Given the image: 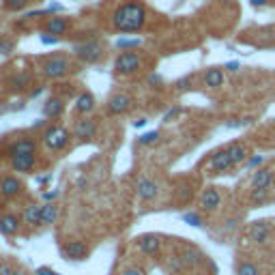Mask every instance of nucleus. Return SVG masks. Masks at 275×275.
<instances>
[{"label": "nucleus", "mask_w": 275, "mask_h": 275, "mask_svg": "<svg viewBox=\"0 0 275 275\" xmlns=\"http://www.w3.org/2000/svg\"><path fill=\"white\" fill-rule=\"evenodd\" d=\"M144 20H146V9L142 3H136V0H131V3H125L118 7L114 13H112V24L116 30L121 32H136L144 26Z\"/></svg>", "instance_id": "f257e3e1"}, {"label": "nucleus", "mask_w": 275, "mask_h": 275, "mask_svg": "<svg viewBox=\"0 0 275 275\" xmlns=\"http://www.w3.org/2000/svg\"><path fill=\"white\" fill-rule=\"evenodd\" d=\"M41 69H43L45 78L58 80V78H63L69 71V61L65 56H50V58H45V61L41 63Z\"/></svg>", "instance_id": "f03ea898"}, {"label": "nucleus", "mask_w": 275, "mask_h": 275, "mask_svg": "<svg viewBox=\"0 0 275 275\" xmlns=\"http://www.w3.org/2000/svg\"><path fill=\"white\" fill-rule=\"evenodd\" d=\"M69 131L61 125H54L50 129H45V134H43V142L47 146H50L52 151H63L67 144H69Z\"/></svg>", "instance_id": "7ed1b4c3"}, {"label": "nucleus", "mask_w": 275, "mask_h": 275, "mask_svg": "<svg viewBox=\"0 0 275 275\" xmlns=\"http://www.w3.org/2000/svg\"><path fill=\"white\" fill-rule=\"evenodd\" d=\"M74 54L84 63H95L103 56V50H101V45L97 41H86V43L74 45Z\"/></svg>", "instance_id": "20e7f679"}, {"label": "nucleus", "mask_w": 275, "mask_h": 275, "mask_svg": "<svg viewBox=\"0 0 275 275\" xmlns=\"http://www.w3.org/2000/svg\"><path fill=\"white\" fill-rule=\"evenodd\" d=\"M140 65H142V61H140V56L136 52H123L116 58L114 69H116V74L129 76V74H136V71L140 69Z\"/></svg>", "instance_id": "39448f33"}, {"label": "nucleus", "mask_w": 275, "mask_h": 275, "mask_svg": "<svg viewBox=\"0 0 275 275\" xmlns=\"http://www.w3.org/2000/svg\"><path fill=\"white\" fill-rule=\"evenodd\" d=\"M222 205V196H219V189L215 187H207L205 191L200 194V209L205 213H213Z\"/></svg>", "instance_id": "423d86ee"}, {"label": "nucleus", "mask_w": 275, "mask_h": 275, "mask_svg": "<svg viewBox=\"0 0 275 275\" xmlns=\"http://www.w3.org/2000/svg\"><path fill=\"white\" fill-rule=\"evenodd\" d=\"M63 254L67 260H84L88 256V245L84 241H67L63 245Z\"/></svg>", "instance_id": "0eeeda50"}, {"label": "nucleus", "mask_w": 275, "mask_h": 275, "mask_svg": "<svg viewBox=\"0 0 275 275\" xmlns=\"http://www.w3.org/2000/svg\"><path fill=\"white\" fill-rule=\"evenodd\" d=\"M269 236H271V226L269 222H254L252 224V228H249V239L256 243V245H265L269 241Z\"/></svg>", "instance_id": "6e6552de"}, {"label": "nucleus", "mask_w": 275, "mask_h": 275, "mask_svg": "<svg viewBox=\"0 0 275 275\" xmlns=\"http://www.w3.org/2000/svg\"><path fill=\"white\" fill-rule=\"evenodd\" d=\"M11 166L15 172H32L37 166V155H11Z\"/></svg>", "instance_id": "1a4fd4ad"}, {"label": "nucleus", "mask_w": 275, "mask_h": 275, "mask_svg": "<svg viewBox=\"0 0 275 275\" xmlns=\"http://www.w3.org/2000/svg\"><path fill=\"white\" fill-rule=\"evenodd\" d=\"M76 138H80V140H93L95 138V134H97V123L93 121V118H80V121H76Z\"/></svg>", "instance_id": "9d476101"}, {"label": "nucleus", "mask_w": 275, "mask_h": 275, "mask_svg": "<svg viewBox=\"0 0 275 275\" xmlns=\"http://www.w3.org/2000/svg\"><path fill=\"white\" fill-rule=\"evenodd\" d=\"M129 107H131V97H129V95H125V93H118V95H114L110 101H107V112H110L112 116L125 114Z\"/></svg>", "instance_id": "9b49d317"}, {"label": "nucleus", "mask_w": 275, "mask_h": 275, "mask_svg": "<svg viewBox=\"0 0 275 275\" xmlns=\"http://www.w3.org/2000/svg\"><path fill=\"white\" fill-rule=\"evenodd\" d=\"M138 247H140L142 254L155 256V254H157L159 249H161V241H159L157 234H144V236L138 239Z\"/></svg>", "instance_id": "f8f14e48"}, {"label": "nucleus", "mask_w": 275, "mask_h": 275, "mask_svg": "<svg viewBox=\"0 0 275 275\" xmlns=\"http://www.w3.org/2000/svg\"><path fill=\"white\" fill-rule=\"evenodd\" d=\"M275 183V172L273 170H267V168H262L254 174L252 178V191L254 189H271V185Z\"/></svg>", "instance_id": "ddd939ff"}, {"label": "nucleus", "mask_w": 275, "mask_h": 275, "mask_svg": "<svg viewBox=\"0 0 275 275\" xmlns=\"http://www.w3.org/2000/svg\"><path fill=\"white\" fill-rule=\"evenodd\" d=\"M22 183L17 181L15 176H7V178H3L0 181V194H3L5 198H15V196H20L22 194Z\"/></svg>", "instance_id": "4468645a"}, {"label": "nucleus", "mask_w": 275, "mask_h": 275, "mask_svg": "<svg viewBox=\"0 0 275 275\" xmlns=\"http://www.w3.org/2000/svg\"><path fill=\"white\" fill-rule=\"evenodd\" d=\"M232 159H230V155L228 151H217V153H213V157H211V170L213 172H224V170H228L232 168Z\"/></svg>", "instance_id": "2eb2a0df"}, {"label": "nucleus", "mask_w": 275, "mask_h": 275, "mask_svg": "<svg viewBox=\"0 0 275 275\" xmlns=\"http://www.w3.org/2000/svg\"><path fill=\"white\" fill-rule=\"evenodd\" d=\"M67 28H69V24L61 15H54V17H50V20L45 22V30L50 32V34H54V37H61V34H65Z\"/></svg>", "instance_id": "dca6fc26"}, {"label": "nucleus", "mask_w": 275, "mask_h": 275, "mask_svg": "<svg viewBox=\"0 0 275 275\" xmlns=\"http://www.w3.org/2000/svg\"><path fill=\"white\" fill-rule=\"evenodd\" d=\"M30 153H37V144L30 138H20L11 144V155H30Z\"/></svg>", "instance_id": "f3484780"}, {"label": "nucleus", "mask_w": 275, "mask_h": 275, "mask_svg": "<svg viewBox=\"0 0 275 275\" xmlns=\"http://www.w3.org/2000/svg\"><path fill=\"white\" fill-rule=\"evenodd\" d=\"M95 110V97L90 93H80L76 97V112L80 114H88Z\"/></svg>", "instance_id": "a211bd4d"}, {"label": "nucleus", "mask_w": 275, "mask_h": 275, "mask_svg": "<svg viewBox=\"0 0 275 275\" xmlns=\"http://www.w3.org/2000/svg\"><path fill=\"white\" fill-rule=\"evenodd\" d=\"M20 230V219L15 215H3L0 217V232L7 234V236H13Z\"/></svg>", "instance_id": "6ab92c4d"}, {"label": "nucleus", "mask_w": 275, "mask_h": 275, "mask_svg": "<svg viewBox=\"0 0 275 275\" xmlns=\"http://www.w3.org/2000/svg\"><path fill=\"white\" fill-rule=\"evenodd\" d=\"M157 185H155L153 181H149V178H142V181L138 183V196L142 200H153V198H157Z\"/></svg>", "instance_id": "aec40b11"}, {"label": "nucleus", "mask_w": 275, "mask_h": 275, "mask_svg": "<svg viewBox=\"0 0 275 275\" xmlns=\"http://www.w3.org/2000/svg\"><path fill=\"white\" fill-rule=\"evenodd\" d=\"M22 219L28 226H39L41 224V207L39 205H28L22 213Z\"/></svg>", "instance_id": "412c9836"}, {"label": "nucleus", "mask_w": 275, "mask_h": 275, "mask_svg": "<svg viewBox=\"0 0 275 275\" xmlns=\"http://www.w3.org/2000/svg\"><path fill=\"white\" fill-rule=\"evenodd\" d=\"M222 84H224V71H222V69L213 67V69H209L207 74H205V86H209V88H219Z\"/></svg>", "instance_id": "4be33fe9"}, {"label": "nucleus", "mask_w": 275, "mask_h": 275, "mask_svg": "<svg viewBox=\"0 0 275 275\" xmlns=\"http://www.w3.org/2000/svg\"><path fill=\"white\" fill-rule=\"evenodd\" d=\"M226 151H228V155H230V159H232V163L234 166H239V163H243L245 159H247V149L243 146V144H239V142H234V144H230L228 149H226Z\"/></svg>", "instance_id": "5701e85b"}, {"label": "nucleus", "mask_w": 275, "mask_h": 275, "mask_svg": "<svg viewBox=\"0 0 275 275\" xmlns=\"http://www.w3.org/2000/svg\"><path fill=\"white\" fill-rule=\"evenodd\" d=\"M61 112H63V101L58 99V97H52V99H47L43 103V116L54 118V116H58Z\"/></svg>", "instance_id": "b1692460"}, {"label": "nucleus", "mask_w": 275, "mask_h": 275, "mask_svg": "<svg viewBox=\"0 0 275 275\" xmlns=\"http://www.w3.org/2000/svg\"><path fill=\"white\" fill-rule=\"evenodd\" d=\"M56 217H58V209H56V205H43L41 207V224L43 226H50V224H54L56 222Z\"/></svg>", "instance_id": "393cba45"}, {"label": "nucleus", "mask_w": 275, "mask_h": 275, "mask_svg": "<svg viewBox=\"0 0 275 275\" xmlns=\"http://www.w3.org/2000/svg\"><path fill=\"white\" fill-rule=\"evenodd\" d=\"M236 275H260V271H258V267L254 265V262H241L239 265V269H236Z\"/></svg>", "instance_id": "a878e982"}, {"label": "nucleus", "mask_w": 275, "mask_h": 275, "mask_svg": "<svg viewBox=\"0 0 275 275\" xmlns=\"http://www.w3.org/2000/svg\"><path fill=\"white\" fill-rule=\"evenodd\" d=\"M183 222L189 224V226H194V228H200L202 226V217L198 213H183Z\"/></svg>", "instance_id": "bb28decb"}, {"label": "nucleus", "mask_w": 275, "mask_h": 275, "mask_svg": "<svg viewBox=\"0 0 275 275\" xmlns=\"http://www.w3.org/2000/svg\"><path fill=\"white\" fill-rule=\"evenodd\" d=\"M28 80H30V78H28V74H17L13 80H11V84H13V88H15V90H22L24 86L28 84Z\"/></svg>", "instance_id": "cd10ccee"}, {"label": "nucleus", "mask_w": 275, "mask_h": 275, "mask_svg": "<svg viewBox=\"0 0 275 275\" xmlns=\"http://www.w3.org/2000/svg\"><path fill=\"white\" fill-rule=\"evenodd\" d=\"M269 196V189H254L252 196H249V200L254 202V205H260V202H265Z\"/></svg>", "instance_id": "c85d7f7f"}, {"label": "nucleus", "mask_w": 275, "mask_h": 275, "mask_svg": "<svg viewBox=\"0 0 275 275\" xmlns=\"http://www.w3.org/2000/svg\"><path fill=\"white\" fill-rule=\"evenodd\" d=\"M26 5H28V0H7V3H5V7L9 11H22Z\"/></svg>", "instance_id": "c756f323"}, {"label": "nucleus", "mask_w": 275, "mask_h": 275, "mask_svg": "<svg viewBox=\"0 0 275 275\" xmlns=\"http://www.w3.org/2000/svg\"><path fill=\"white\" fill-rule=\"evenodd\" d=\"M157 140H159V134H157V131H149V134L140 136V142H142V144H153V142H157Z\"/></svg>", "instance_id": "7c9ffc66"}, {"label": "nucleus", "mask_w": 275, "mask_h": 275, "mask_svg": "<svg viewBox=\"0 0 275 275\" xmlns=\"http://www.w3.org/2000/svg\"><path fill=\"white\" fill-rule=\"evenodd\" d=\"M140 45V39H118L116 41V47H125V50H129V47H136Z\"/></svg>", "instance_id": "2f4dec72"}, {"label": "nucleus", "mask_w": 275, "mask_h": 275, "mask_svg": "<svg viewBox=\"0 0 275 275\" xmlns=\"http://www.w3.org/2000/svg\"><path fill=\"white\" fill-rule=\"evenodd\" d=\"M262 159H265L262 155H254V157H249V159L245 161V166H247L249 170H254V168H258V166L262 163Z\"/></svg>", "instance_id": "473e14b6"}, {"label": "nucleus", "mask_w": 275, "mask_h": 275, "mask_svg": "<svg viewBox=\"0 0 275 275\" xmlns=\"http://www.w3.org/2000/svg\"><path fill=\"white\" fill-rule=\"evenodd\" d=\"M41 43L43 45H56L58 43V39H61V37H54V34H50V32H47V34H41Z\"/></svg>", "instance_id": "72a5a7b5"}, {"label": "nucleus", "mask_w": 275, "mask_h": 275, "mask_svg": "<svg viewBox=\"0 0 275 275\" xmlns=\"http://www.w3.org/2000/svg\"><path fill=\"white\" fill-rule=\"evenodd\" d=\"M176 114H181V107H178V105H176V107H170V110L163 114V121H166V123H168V121H172V118H174Z\"/></svg>", "instance_id": "f704fd0d"}, {"label": "nucleus", "mask_w": 275, "mask_h": 275, "mask_svg": "<svg viewBox=\"0 0 275 275\" xmlns=\"http://www.w3.org/2000/svg\"><path fill=\"white\" fill-rule=\"evenodd\" d=\"M11 50H13V43H11V41H0V54H9Z\"/></svg>", "instance_id": "c9c22d12"}, {"label": "nucleus", "mask_w": 275, "mask_h": 275, "mask_svg": "<svg viewBox=\"0 0 275 275\" xmlns=\"http://www.w3.org/2000/svg\"><path fill=\"white\" fill-rule=\"evenodd\" d=\"M13 273H15V271L11 269L7 262H0V275H13Z\"/></svg>", "instance_id": "e433bc0d"}, {"label": "nucleus", "mask_w": 275, "mask_h": 275, "mask_svg": "<svg viewBox=\"0 0 275 275\" xmlns=\"http://www.w3.org/2000/svg\"><path fill=\"white\" fill-rule=\"evenodd\" d=\"M37 275H58V273L52 271V269H47V267H41V269L37 271Z\"/></svg>", "instance_id": "4c0bfd02"}, {"label": "nucleus", "mask_w": 275, "mask_h": 275, "mask_svg": "<svg viewBox=\"0 0 275 275\" xmlns=\"http://www.w3.org/2000/svg\"><path fill=\"white\" fill-rule=\"evenodd\" d=\"M121 275H144V273H142L140 269H125Z\"/></svg>", "instance_id": "58836bf2"}, {"label": "nucleus", "mask_w": 275, "mask_h": 275, "mask_svg": "<svg viewBox=\"0 0 275 275\" xmlns=\"http://www.w3.org/2000/svg\"><path fill=\"white\" fill-rule=\"evenodd\" d=\"M58 196V191H47V194H43V200H54Z\"/></svg>", "instance_id": "ea45409f"}, {"label": "nucleus", "mask_w": 275, "mask_h": 275, "mask_svg": "<svg viewBox=\"0 0 275 275\" xmlns=\"http://www.w3.org/2000/svg\"><path fill=\"white\" fill-rule=\"evenodd\" d=\"M226 69H228V71H239V63H236V61H232V63L226 65Z\"/></svg>", "instance_id": "a19ab883"}, {"label": "nucleus", "mask_w": 275, "mask_h": 275, "mask_svg": "<svg viewBox=\"0 0 275 275\" xmlns=\"http://www.w3.org/2000/svg\"><path fill=\"white\" fill-rule=\"evenodd\" d=\"M146 123H149V121H146V118H138V121L134 123V127H138V129H140V127H144Z\"/></svg>", "instance_id": "79ce46f5"}, {"label": "nucleus", "mask_w": 275, "mask_h": 275, "mask_svg": "<svg viewBox=\"0 0 275 275\" xmlns=\"http://www.w3.org/2000/svg\"><path fill=\"white\" fill-rule=\"evenodd\" d=\"M265 3H267V0H249V5H254V7H262Z\"/></svg>", "instance_id": "37998d69"}, {"label": "nucleus", "mask_w": 275, "mask_h": 275, "mask_svg": "<svg viewBox=\"0 0 275 275\" xmlns=\"http://www.w3.org/2000/svg\"><path fill=\"white\" fill-rule=\"evenodd\" d=\"M159 82H161L159 76H151V84H159Z\"/></svg>", "instance_id": "c03bdc74"}, {"label": "nucleus", "mask_w": 275, "mask_h": 275, "mask_svg": "<svg viewBox=\"0 0 275 275\" xmlns=\"http://www.w3.org/2000/svg\"><path fill=\"white\" fill-rule=\"evenodd\" d=\"M13 275H26V273H24V271H15Z\"/></svg>", "instance_id": "a18cd8bd"}, {"label": "nucleus", "mask_w": 275, "mask_h": 275, "mask_svg": "<svg viewBox=\"0 0 275 275\" xmlns=\"http://www.w3.org/2000/svg\"><path fill=\"white\" fill-rule=\"evenodd\" d=\"M0 26H3V24H0Z\"/></svg>", "instance_id": "49530a36"}]
</instances>
